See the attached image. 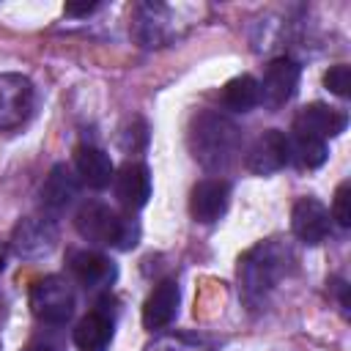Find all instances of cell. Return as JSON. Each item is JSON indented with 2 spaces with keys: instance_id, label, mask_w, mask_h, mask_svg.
<instances>
[{
  "instance_id": "ba28073f",
  "label": "cell",
  "mask_w": 351,
  "mask_h": 351,
  "mask_svg": "<svg viewBox=\"0 0 351 351\" xmlns=\"http://www.w3.org/2000/svg\"><path fill=\"white\" fill-rule=\"evenodd\" d=\"M348 126V115L337 107H329V104H307L296 112L293 118V132L299 134H307V137H315V140H329V137H337L340 132H346Z\"/></svg>"
},
{
  "instance_id": "ffe728a7",
  "label": "cell",
  "mask_w": 351,
  "mask_h": 351,
  "mask_svg": "<svg viewBox=\"0 0 351 351\" xmlns=\"http://www.w3.org/2000/svg\"><path fill=\"white\" fill-rule=\"evenodd\" d=\"M324 85H326L335 96H340V99L351 96V69H348L346 63L332 66V69L324 74Z\"/></svg>"
},
{
  "instance_id": "8992f818",
  "label": "cell",
  "mask_w": 351,
  "mask_h": 351,
  "mask_svg": "<svg viewBox=\"0 0 351 351\" xmlns=\"http://www.w3.org/2000/svg\"><path fill=\"white\" fill-rule=\"evenodd\" d=\"M247 170L255 176H269L277 173L288 165V134L280 129H266L261 132L252 145L247 148V159H244Z\"/></svg>"
},
{
  "instance_id": "44dd1931",
  "label": "cell",
  "mask_w": 351,
  "mask_h": 351,
  "mask_svg": "<svg viewBox=\"0 0 351 351\" xmlns=\"http://www.w3.org/2000/svg\"><path fill=\"white\" fill-rule=\"evenodd\" d=\"M332 217L337 219L340 228H348L351 225V184L343 181L335 192V200H332Z\"/></svg>"
},
{
  "instance_id": "277c9868",
  "label": "cell",
  "mask_w": 351,
  "mask_h": 351,
  "mask_svg": "<svg viewBox=\"0 0 351 351\" xmlns=\"http://www.w3.org/2000/svg\"><path fill=\"white\" fill-rule=\"evenodd\" d=\"M30 310L44 324H66L74 313V291L69 280L49 274L30 288Z\"/></svg>"
},
{
  "instance_id": "603a6c76",
  "label": "cell",
  "mask_w": 351,
  "mask_h": 351,
  "mask_svg": "<svg viewBox=\"0 0 351 351\" xmlns=\"http://www.w3.org/2000/svg\"><path fill=\"white\" fill-rule=\"evenodd\" d=\"M99 8V3H66V14L69 16H88Z\"/></svg>"
},
{
  "instance_id": "2e32d148",
  "label": "cell",
  "mask_w": 351,
  "mask_h": 351,
  "mask_svg": "<svg viewBox=\"0 0 351 351\" xmlns=\"http://www.w3.org/2000/svg\"><path fill=\"white\" fill-rule=\"evenodd\" d=\"M112 343V318L101 310H90L74 326V346L80 351H107Z\"/></svg>"
},
{
  "instance_id": "9c48e42d",
  "label": "cell",
  "mask_w": 351,
  "mask_h": 351,
  "mask_svg": "<svg viewBox=\"0 0 351 351\" xmlns=\"http://www.w3.org/2000/svg\"><path fill=\"white\" fill-rule=\"evenodd\" d=\"M291 228H293L299 241L321 244L332 230L329 208L315 197H299L293 203V211H291Z\"/></svg>"
},
{
  "instance_id": "7c38bea8",
  "label": "cell",
  "mask_w": 351,
  "mask_h": 351,
  "mask_svg": "<svg viewBox=\"0 0 351 351\" xmlns=\"http://www.w3.org/2000/svg\"><path fill=\"white\" fill-rule=\"evenodd\" d=\"M69 271L85 288H104L115 280V263L93 250H74L69 252Z\"/></svg>"
},
{
  "instance_id": "ac0fdd59",
  "label": "cell",
  "mask_w": 351,
  "mask_h": 351,
  "mask_svg": "<svg viewBox=\"0 0 351 351\" xmlns=\"http://www.w3.org/2000/svg\"><path fill=\"white\" fill-rule=\"evenodd\" d=\"M326 156H329V151H326L324 140H315V137H307L299 132H293V137H288V162H293L299 170H315L326 162Z\"/></svg>"
},
{
  "instance_id": "9a60e30c",
  "label": "cell",
  "mask_w": 351,
  "mask_h": 351,
  "mask_svg": "<svg viewBox=\"0 0 351 351\" xmlns=\"http://www.w3.org/2000/svg\"><path fill=\"white\" fill-rule=\"evenodd\" d=\"M77 178L66 165H55L49 170V176L41 184V206L49 214H60L63 208L71 206V200L77 197Z\"/></svg>"
},
{
  "instance_id": "4fadbf2b",
  "label": "cell",
  "mask_w": 351,
  "mask_h": 351,
  "mask_svg": "<svg viewBox=\"0 0 351 351\" xmlns=\"http://www.w3.org/2000/svg\"><path fill=\"white\" fill-rule=\"evenodd\" d=\"M178 302H181V293L176 280H162L159 285H154V291L143 304V326L151 332L170 326L178 313Z\"/></svg>"
},
{
  "instance_id": "cb8c5ba5",
  "label": "cell",
  "mask_w": 351,
  "mask_h": 351,
  "mask_svg": "<svg viewBox=\"0 0 351 351\" xmlns=\"http://www.w3.org/2000/svg\"><path fill=\"white\" fill-rule=\"evenodd\" d=\"M22 351H58L52 343H44V340H36V343H27Z\"/></svg>"
},
{
  "instance_id": "7a4b0ae2",
  "label": "cell",
  "mask_w": 351,
  "mask_h": 351,
  "mask_svg": "<svg viewBox=\"0 0 351 351\" xmlns=\"http://www.w3.org/2000/svg\"><path fill=\"white\" fill-rule=\"evenodd\" d=\"M74 228L77 233L101 247H118V250H132L140 239V228L132 217H121L115 208H110L101 200H88L80 206L74 214Z\"/></svg>"
},
{
  "instance_id": "d6986e66",
  "label": "cell",
  "mask_w": 351,
  "mask_h": 351,
  "mask_svg": "<svg viewBox=\"0 0 351 351\" xmlns=\"http://www.w3.org/2000/svg\"><path fill=\"white\" fill-rule=\"evenodd\" d=\"M222 104L230 112H250L255 104H261V90H258V80L250 74L233 77L225 88H222Z\"/></svg>"
},
{
  "instance_id": "e0dca14e",
  "label": "cell",
  "mask_w": 351,
  "mask_h": 351,
  "mask_svg": "<svg viewBox=\"0 0 351 351\" xmlns=\"http://www.w3.org/2000/svg\"><path fill=\"white\" fill-rule=\"evenodd\" d=\"M55 241V233L47 222L41 219H25L16 233H14V247L19 255H41V252H49Z\"/></svg>"
},
{
  "instance_id": "6da1fadb",
  "label": "cell",
  "mask_w": 351,
  "mask_h": 351,
  "mask_svg": "<svg viewBox=\"0 0 351 351\" xmlns=\"http://www.w3.org/2000/svg\"><path fill=\"white\" fill-rule=\"evenodd\" d=\"M189 145L206 170H225L239 154V129L217 112H200L192 121Z\"/></svg>"
},
{
  "instance_id": "30bf717a",
  "label": "cell",
  "mask_w": 351,
  "mask_h": 351,
  "mask_svg": "<svg viewBox=\"0 0 351 351\" xmlns=\"http://www.w3.org/2000/svg\"><path fill=\"white\" fill-rule=\"evenodd\" d=\"M228 200H230L228 181H222V178H203L189 192V214L197 222L211 225V222H217L228 211Z\"/></svg>"
},
{
  "instance_id": "3957f363",
  "label": "cell",
  "mask_w": 351,
  "mask_h": 351,
  "mask_svg": "<svg viewBox=\"0 0 351 351\" xmlns=\"http://www.w3.org/2000/svg\"><path fill=\"white\" fill-rule=\"evenodd\" d=\"M285 261H288V252H282V247L274 244V241H266V244L255 247L241 261V266H239V274H241V285H244L247 299L263 296L282 277Z\"/></svg>"
},
{
  "instance_id": "5bb4252c",
  "label": "cell",
  "mask_w": 351,
  "mask_h": 351,
  "mask_svg": "<svg viewBox=\"0 0 351 351\" xmlns=\"http://www.w3.org/2000/svg\"><path fill=\"white\" fill-rule=\"evenodd\" d=\"M74 170L80 176V181L90 189H104L115 178V167H112L110 154L96 148V145H80L74 151Z\"/></svg>"
},
{
  "instance_id": "52a82bcc",
  "label": "cell",
  "mask_w": 351,
  "mask_h": 351,
  "mask_svg": "<svg viewBox=\"0 0 351 351\" xmlns=\"http://www.w3.org/2000/svg\"><path fill=\"white\" fill-rule=\"evenodd\" d=\"M296 85H299V66L291 58H274L266 66L263 80L258 82L261 101L266 107L277 110V107L291 101V96L296 93Z\"/></svg>"
},
{
  "instance_id": "8fae6325",
  "label": "cell",
  "mask_w": 351,
  "mask_h": 351,
  "mask_svg": "<svg viewBox=\"0 0 351 351\" xmlns=\"http://www.w3.org/2000/svg\"><path fill=\"white\" fill-rule=\"evenodd\" d=\"M112 186H115V197L118 203L132 214L137 208H143L151 197V173L143 162H126L115 178H112Z\"/></svg>"
},
{
  "instance_id": "7402d4cb",
  "label": "cell",
  "mask_w": 351,
  "mask_h": 351,
  "mask_svg": "<svg viewBox=\"0 0 351 351\" xmlns=\"http://www.w3.org/2000/svg\"><path fill=\"white\" fill-rule=\"evenodd\" d=\"M148 351H200V340L195 337H165Z\"/></svg>"
},
{
  "instance_id": "5b68a950",
  "label": "cell",
  "mask_w": 351,
  "mask_h": 351,
  "mask_svg": "<svg viewBox=\"0 0 351 351\" xmlns=\"http://www.w3.org/2000/svg\"><path fill=\"white\" fill-rule=\"evenodd\" d=\"M33 101H36L33 82L25 74L3 71L0 74V132L19 129L30 118Z\"/></svg>"
}]
</instances>
